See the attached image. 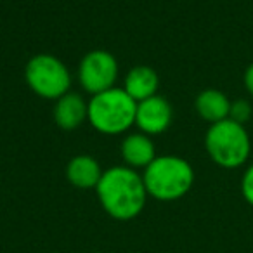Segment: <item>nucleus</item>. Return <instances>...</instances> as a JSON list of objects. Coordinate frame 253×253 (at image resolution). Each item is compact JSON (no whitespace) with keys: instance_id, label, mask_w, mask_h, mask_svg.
<instances>
[{"instance_id":"nucleus-6","label":"nucleus","mask_w":253,"mask_h":253,"mask_svg":"<svg viewBox=\"0 0 253 253\" xmlns=\"http://www.w3.org/2000/svg\"><path fill=\"white\" fill-rule=\"evenodd\" d=\"M118 73L120 68L116 57L102 49L87 52L78 64V82L90 95L116 87Z\"/></svg>"},{"instance_id":"nucleus-10","label":"nucleus","mask_w":253,"mask_h":253,"mask_svg":"<svg viewBox=\"0 0 253 253\" xmlns=\"http://www.w3.org/2000/svg\"><path fill=\"white\" fill-rule=\"evenodd\" d=\"M104 170L90 155H77L66 165V179L78 189H95Z\"/></svg>"},{"instance_id":"nucleus-7","label":"nucleus","mask_w":253,"mask_h":253,"mask_svg":"<svg viewBox=\"0 0 253 253\" xmlns=\"http://www.w3.org/2000/svg\"><path fill=\"white\" fill-rule=\"evenodd\" d=\"M173 120V108L163 95H153L137 102L135 125L139 132L148 135H158L169 130Z\"/></svg>"},{"instance_id":"nucleus-11","label":"nucleus","mask_w":253,"mask_h":253,"mask_svg":"<svg viewBox=\"0 0 253 253\" xmlns=\"http://www.w3.org/2000/svg\"><path fill=\"white\" fill-rule=\"evenodd\" d=\"M231 102L232 101L227 97L225 92L218 90V88H205L194 99V109L201 120L213 125V123L229 118Z\"/></svg>"},{"instance_id":"nucleus-4","label":"nucleus","mask_w":253,"mask_h":253,"mask_svg":"<svg viewBox=\"0 0 253 253\" xmlns=\"http://www.w3.org/2000/svg\"><path fill=\"white\" fill-rule=\"evenodd\" d=\"M135 111L137 102L123 88L113 87L90 97L87 122L101 134L120 135L135 125Z\"/></svg>"},{"instance_id":"nucleus-13","label":"nucleus","mask_w":253,"mask_h":253,"mask_svg":"<svg viewBox=\"0 0 253 253\" xmlns=\"http://www.w3.org/2000/svg\"><path fill=\"white\" fill-rule=\"evenodd\" d=\"M252 116H253V106L250 101H246V99H236V101L231 102L229 120L246 126V123L252 120Z\"/></svg>"},{"instance_id":"nucleus-15","label":"nucleus","mask_w":253,"mask_h":253,"mask_svg":"<svg viewBox=\"0 0 253 253\" xmlns=\"http://www.w3.org/2000/svg\"><path fill=\"white\" fill-rule=\"evenodd\" d=\"M243 84H245L246 92L253 97V63L246 66L245 75H243Z\"/></svg>"},{"instance_id":"nucleus-8","label":"nucleus","mask_w":253,"mask_h":253,"mask_svg":"<svg viewBox=\"0 0 253 253\" xmlns=\"http://www.w3.org/2000/svg\"><path fill=\"white\" fill-rule=\"evenodd\" d=\"M54 122L63 130H75L88 118V101L78 92H68L54 104Z\"/></svg>"},{"instance_id":"nucleus-5","label":"nucleus","mask_w":253,"mask_h":253,"mask_svg":"<svg viewBox=\"0 0 253 253\" xmlns=\"http://www.w3.org/2000/svg\"><path fill=\"white\" fill-rule=\"evenodd\" d=\"M26 85L42 99L57 101L71 88V75L66 64L52 54H37L25 66Z\"/></svg>"},{"instance_id":"nucleus-12","label":"nucleus","mask_w":253,"mask_h":253,"mask_svg":"<svg viewBox=\"0 0 253 253\" xmlns=\"http://www.w3.org/2000/svg\"><path fill=\"white\" fill-rule=\"evenodd\" d=\"M158 87H160L158 73L151 66L141 64V66H134L126 73L122 88L135 102H141L144 99H149L158 94Z\"/></svg>"},{"instance_id":"nucleus-3","label":"nucleus","mask_w":253,"mask_h":253,"mask_svg":"<svg viewBox=\"0 0 253 253\" xmlns=\"http://www.w3.org/2000/svg\"><path fill=\"white\" fill-rule=\"evenodd\" d=\"M205 149L217 167L236 170L248 163L252 155V137L245 125L227 118L208 126L205 134Z\"/></svg>"},{"instance_id":"nucleus-14","label":"nucleus","mask_w":253,"mask_h":253,"mask_svg":"<svg viewBox=\"0 0 253 253\" xmlns=\"http://www.w3.org/2000/svg\"><path fill=\"white\" fill-rule=\"evenodd\" d=\"M239 189H241V196L245 198V201L253 207V162L250 163L245 169L241 177V182H239Z\"/></svg>"},{"instance_id":"nucleus-2","label":"nucleus","mask_w":253,"mask_h":253,"mask_svg":"<svg viewBox=\"0 0 253 253\" xmlns=\"http://www.w3.org/2000/svg\"><path fill=\"white\" fill-rule=\"evenodd\" d=\"M148 196L158 201H177L194 186V169L175 155L156 156L142 172Z\"/></svg>"},{"instance_id":"nucleus-1","label":"nucleus","mask_w":253,"mask_h":253,"mask_svg":"<svg viewBox=\"0 0 253 253\" xmlns=\"http://www.w3.org/2000/svg\"><path fill=\"white\" fill-rule=\"evenodd\" d=\"M95 193L102 210L111 218L123 222L139 217L148 200L142 175L126 165L104 170Z\"/></svg>"},{"instance_id":"nucleus-9","label":"nucleus","mask_w":253,"mask_h":253,"mask_svg":"<svg viewBox=\"0 0 253 253\" xmlns=\"http://www.w3.org/2000/svg\"><path fill=\"white\" fill-rule=\"evenodd\" d=\"M120 151H122V158L126 163V167L134 170H144L156 158V146L151 135L142 134V132L125 135L122 146H120Z\"/></svg>"}]
</instances>
